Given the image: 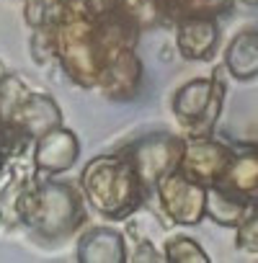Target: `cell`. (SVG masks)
Masks as SVG:
<instances>
[{
    "mask_svg": "<svg viewBox=\"0 0 258 263\" xmlns=\"http://www.w3.org/2000/svg\"><path fill=\"white\" fill-rule=\"evenodd\" d=\"M16 222L39 237H67L78 232L85 222V199L70 183L54 181L52 176L31 173L13 204Z\"/></svg>",
    "mask_w": 258,
    "mask_h": 263,
    "instance_id": "cell-1",
    "label": "cell"
},
{
    "mask_svg": "<svg viewBox=\"0 0 258 263\" xmlns=\"http://www.w3.org/2000/svg\"><path fill=\"white\" fill-rule=\"evenodd\" d=\"M80 194L85 204L106 219L137 214L150 196L137 171L121 153L93 158L80 173Z\"/></svg>",
    "mask_w": 258,
    "mask_h": 263,
    "instance_id": "cell-2",
    "label": "cell"
},
{
    "mask_svg": "<svg viewBox=\"0 0 258 263\" xmlns=\"http://www.w3.org/2000/svg\"><path fill=\"white\" fill-rule=\"evenodd\" d=\"M0 124L19 135L36 140L52 126L62 124V111L47 93L29 88L19 75H0Z\"/></svg>",
    "mask_w": 258,
    "mask_h": 263,
    "instance_id": "cell-3",
    "label": "cell"
},
{
    "mask_svg": "<svg viewBox=\"0 0 258 263\" xmlns=\"http://www.w3.org/2000/svg\"><path fill=\"white\" fill-rule=\"evenodd\" d=\"M225 67H217L209 78H194L183 83L171 101V111L186 137H209L225 106Z\"/></svg>",
    "mask_w": 258,
    "mask_h": 263,
    "instance_id": "cell-4",
    "label": "cell"
},
{
    "mask_svg": "<svg viewBox=\"0 0 258 263\" xmlns=\"http://www.w3.org/2000/svg\"><path fill=\"white\" fill-rule=\"evenodd\" d=\"M106 47L98 39L93 18H65L57 24V54L65 75L80 88H96L106 62Z\"/></svg>",
    "mask_w": 258,
    "mask_h": 263,
    "instance_id": "cell-5",
    "label": "cell"
},
{
    "mask_svg": "<svg viewBox=\"0 0 258 263\" xmlns=\"http://www.w3.org/2000/svg\"><path fill=\"white\" fill-rule=\"evenodd\" d=\"M183 142H186V137H181V135L153 132V135H145V137H137L135 142H129L121 150V155L132 163V168L137 171L148 194H155L158 181L178 168Z\"/></svg>",
    "mask_w": 258,
    "mask_h": 263,
    "instance_id": "cell-6",
    "label": "cell"
},
{
    "mask_svg": "<svg viewBox=\"0 0 258 263\" xmlns=\"http://www.w3.org/2000/svg\"><path fill=\"white\" fill-rule=\"evenodd\" d=\"M155 196L160 201L163 214L168 222L181 227H194L204 219V201H207V186L189 178L178 168L163 176L155 186Z\"/></svg>",
    "mask_w": 258,
    "mask_h": 263,
    "instance_id": "cell-7",
    "label": "cell"
},
{
    "mask_svg": "<svg viewBox=\"0 0 258 263\" xmlns=\"http://www.w3.org/2000/svg\"><path fill=\"white\" fill-rule=\"evenodd\" d=\"M142 85H145V67L135 47L114 49L106 54V62L96 83V90H101L103 98L119 101V103L135 101L142 93Z\"/></svg>",
    "mask_w": 258,
    "mask_h": 263,
    "instance_id": "cell-8",
    "label": "cell"
},
{
    "mask_svg": "<svg viewBox=\"0 0 258 263\" xmlns=\"http://www.w3.org/2000/svg\"><path fill=\"white\" fill-rule=\"evenodd\" d=\"M232 158V147L209 137H186L178 171L189 178L199 181L201 186H212L222 178L227 163Z\"/></svg>",
    "mask_w": 258,
    "mask_h": 263,
    "instance_id": "cell-9",
    "label": "cell"
},
{
    "mask_svg": "<svg viewBox=\"0 0 258 263\" xmlns=\"http://www.w3.org/2000/svg\"><path fill=\"white\" fill-rule=\"evenodd\" d=\"M78 155H80V140L75 132L62 124L52 126L49 132H44L42 137L34 140V153H31L34 173L60 176L78 163Z\"/></svg>",
    "mask_w": 258,
    "mask_h": 263,
    "instance_id": "cell-10",
    "label": "cell"
},
{
    "mask_svg": "<svg viewBox=\"0 0 258 263\" xmlns=\"http://www.w3.org/2000/svg\"><path fill=\"white\" fill-rule=\"evenodd\" d=\"M176 49L189 62H207L219 47V24L212 16H183L176 24Z\"/></svg>",
    "mask_w": 258,
    "mask_h": 263,
    "instance_id": "cell-11",
    "label": "cell"
},
{
    "mask_svg": "<svg viewBox=\"0 0 258 263\" xmlns=\"http://www.w3.org/2000/svg\"><path fill=\"white\" fill-rule=\"evenodd\" d=\"M212 186H219L250 204L258 201V145L232 147V158L222 173V178Z\"/></svg>",
    "mask_w": 258,
    "mask_h": 263,
    "instance_id": "cell-12",
    "label": "cell"
},
{
    "mask_svg": "<svg viewBox=\"0 0 258 263\" xmlns=\"http://www.w3.org/2000/svg\"><path fill=\"white\" fill-rule=\"evenodd\" d=\"M126 237L111 227L85 230L78 240L80 263H121L126 260Z\"/></svg>",
    "mask_w": 258,
    "mask_h": 263,
    "instance_id": "cell-13",
    "label": "cell"
},
{
    "mask_svg": "<svg viewBox=\"0 0 258 263\" xmlns=\"http://www.w3.org/2000/svg\"><path fill=\"white\" fill-rule=\"evenodd\" d=\"M222 67L232 80L240 83L258 78V29H243L227 42Z\"/></svg>",
    "mask_w": 258,
    "mask_h": 263,
    "instance_id": "cell-14",
    "label": "cell"
},
{
    "mask_svg": "<svg viewBox=\"0 0 258 263\" xmlns=\"http://www.w3.org/2000/svg\"><path fill=\"white\" fill-rule=\"evenodd\" d=\"M253 204L219 189V186H207V201H204V217H209L219 227H237L243 217L248 214Z\"/></svg>",
    "mask_w": 258,
    "mask_h": 263,
    "instance_id": "cell-15",
    "label": "cell"
},
{
    "mask_svg": "<svg viewBox=\"0 0 258 263\" xmlns=\"http://www.w3.org/2000/svg\"><path fill=\"white\" fill-rule=\"evenodd\" d=\"M163 260H168V263H209V255L194 237L171 235L163 242Z\"/></svg>",
    "mask_w": 258,
    "mask_h": 263,
    "instance_id": "cell-16",
    "label": "cell"
},
{
    "mask_svg": "<svg viewBox=\"0 0 258 263\" xmlns=\"http://www.w3.org/2000/svg\"><path fill=\"white\" fill-rule=\"evenodd\" d=\"M31 57L36 65H49L57 54V24H42L31 34Z\"/></svg>",
    "mask_w": 258,
    "mask_h": 263,
    "instance_id": "cell-17",
    "label": "cell"
},
{
    "mask_svg": "<svg viewBox=\"0 0 258 263\" xmlns=\"http://www.w3.org/2000/svg\"><path fill=\"white\" fill-rule=\"evenodd\" d=\"M235 248L243 250V253L258 255V201L248 209L243 222L235 227Z\"/></svg>",
    "mask_w": 258,
    "mask_h": 263,
    "instance_id": "cell-18",
    "label": "cell"
},
{
    "mask_svg": "<svg viewBox=\"0 0 258 263\" xmlns=\"http://www.w3.org/2000/svg\"><path fill=\"white\" fill-rule=\"evenodd\" d=\"M8 224H11V219H8V217L3 214V209H0V230H6Z\"/></svg>",
    "mask_w": 258,
    "mask_h": 263,
    "instance_id": "cell-19",
    "label": "cell"
},
{
    "mask_svg": "<svg viewBox=\"0 0 258 263\" xmlns=\"http://www.w3.org/2000/svg\"><path fill=\"white\" fill-rule=\"evenodd\" d=\"M235 3H240V6H258V0H235Z\"/></svg>",
    "mask_w": 258,
    "mask_h": 263,
    "instance_id": "cell-20",
    "label": "cell"
},
{
    "mask_svg": "<svg viewBox=\"0 0 258 263\" xmlns=\"http://www.w3.org/2000/svg\"><path fill=\"white\" fill-rule=\"evenodd\" d=\"M3 72H6V67H3V65H0V75H3Z\"/></svg>",
    "mask_w": 258,
    "mask_h": 263,
    "instance_id": "cell-21",
    "label": "cell"
}]
</instances>
